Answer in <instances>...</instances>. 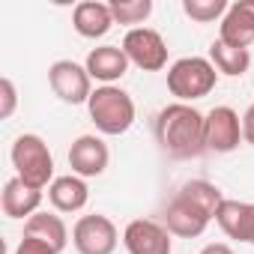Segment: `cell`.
<instances>
[{"mask_svg":"<svg viewBox=\"0 0 254 254\" xmlns=\"http://www.w3.org/2000/svg\"><path fill=\"white\" fill-rule=\"evenodd\" d=\"M87 72L93 81H102V87H111L114 81H120L126 72H129V57H126V51L120 45H99L87 54L84 60Z\"/></svg>","mask_w":254,"mask_h":254,"instance_id":"4fadbf2b","label":"cell"},{"mask_svg":"<svg viewBox=\"0 0 254 254\" xmlns=\"http://www.w3.org/2000/svg\"><path fill=\"white\" fill-rule=\"evenodd\" d=\"M87 111H90L93 126L108 138L126 135L132 129V123H135V99L117 84L96 87L90 102H87Z\"/></svg>","mask_w":254,"mask_h":254,"instance_id":"3957f363","label":"cell"},{"mask_svg":"<svg viewBox=\"0 0 254 254\" xmlns=\"http://www.w3.org/2000/svg\"><path fill=\"white\" fill-rule=\"evenodd\" d=\"M200 254H233V248L227 242H209V245H203Z\"/></svg>","mask_w":254,"mask_h":254,"instance_id":"d4e9b609","label":"cell"},{"mask_svg":"<svg viewBox=\"0 0 254 254\" xmlns=\"http://www.w3.org/2000/svg\"><path fill=\"white\" fill-rule=\"evenodd\" d=\"M111 12L117 24H129V30H135L153 15V0H111Z\"/></svg>","mask_w":254,"mask_h":254,"instance_id":"ffe728a7","label":"cell"},{"mask_svg":"<svg viewBox=\"0 0 254 254\" xmlns=\"http://www.w3.org/2000/svg\"><path fill=\"white\" fill-rule=\"evenodd\" d=\"M24 236L42 239L45 245H51L57 254L69 245V227L57 212H36L24 221Z\"/></svg>","mask_w":254,"mask_h":254,"instance_id":"ac0fdd59","label":"cell"},{"mask_svg":"<svg viewBox=\"0 0 254 254\" xmlns=\"http://www.w3.org/2000/svg\"><path fill=\"white\" fill-rule=\"evenodd\" d=\"M242 144V117L218 105L206 114V153H233Z\"/></svg>","mask_w":254,"mask_h":254,"instance_id":"30bf717a","label":"cell"},{"mask_svg":"<svg viewBox=\"0 0 254 254\" xmlns=\"http://www.w3.org/2000/svg\"><path fill=\"white\" fill-rule=\"evenodd\" d=\"M218 39L233 48H248L254 42V0H236L221 18Z\"/></svg>","mask_w":254,"mask_h":254,"instance_id":"7c38bea8","label":"cell"},{"mask_svg":"<svg viewBox=\"0 0 254 254\" xmlns=\"http://www.w3.org/2000/svg\"><path fill=\"white\" fill-rule=\"evenodd\" d=\"M218 84V69L209 57H183L168 69V90L177 96V102H197L209 96Z\"/></svg>","mask_w":254,"mask_h":254,"instance_id":"5b68a950","label":"cell"},{"mask_svg":"<svg viewBox=\"0 0 254 254\" xmlns=\"http://www.w3.org/2000/svg\"><path fill=\"white\" fill-rule=\"evenodd\" d=\"M15 105H18V93L12 78H0V120H9L15 114Z\"/></svg>","mask_w":254,"mask_h":254,"instance_id":"7402d4cb","label":"cell"},{"mask_svg":"<svg viewBox=\"0 0 254 254\" xmlns=\"http://www.w3.org/2000/svg\"><path fill=\"white\" fill-rule=\"evenodd\" d=\"M126 57H129L132 66L144 69V72H162L168 66V42L162 39L159 30L153 27H135L123 36V45Z\"/></svg>","mask_w":254,"mask_h":254,"instance_id":"8992f818","label":"cell"},{"mask_svg":"<svg viewBox=\"0 0 254 254\" xmlns=\"http://www.w3.org/2000/svg\"><path fill=\"white\" fill-rule=\"evenodd\" d=\"M224 194L215 183L209 180H189L177 194L174 200L165 206V227L171 236H180V239H197L209 221L215 218L218 206H221Z\"/></svg>","mask_w":254,"mask_h":254,"instance_id":"6da1fadb","label":"cell"},{"mask_svg":"<svg viewBox=\"0 0 254 254\" xmlns=\"http://www.w3.org/2000/svg\"><path fill=\"white\" fill-rule=\"evenodd\" d=\"M9 159H12V168H15V177L24 180L27 186L33 189H48L57 177H54V156L48 150V144L33 135V132H24L15 138L12 150H9Z\"/></svg>","mask_w":254,"mask_h":254,"instance_id":"277c9868","label":"cell"},{"mask_svg":"<svg viewBox=\"0 0 254 254\" xmlns=\"http://www.w3.org/2000/svg\"><path fill=\"white\" fill-rule=\"evenodd\" d=\"M156 141L171 159H197L206 153V114L174 102L156 117Z\"/></svg>","mask_w":254,"mask_h":254,"instance_id":"7a4b0ae2","label":"cell"},{"mask_svg":"<svg viewBox=\"0 0 254 254\" xmlns=\"http://www.w3.org/2000/svg\"><path fill=\"white\" fill-rule=\"evenodd\" d=\"M48 200L57 212H81L90 200V189H87V180L84 177H75V174H66V177H57L51 186H48Z\"/></svg>","mask_w":254,"mask_h":254,"instance_id":"2e32d148","label":"cell"},{"mask_svg":"<svg viewBox=\"0 0 254 254\" xmlns=\"http://www.w3.org/2000/svg\"><path fill=\"white\" fill-rule=\"evenodd\" d=\"M123 245L129 254H171L174 242L165 224L153 218H135L123 230Z\"/></svg>","mask_w":254,"mask_h":254,"instance_id":"9c48e42d","label":"cell"},{"mask_svg":"<svg viewBox=\"0 0 254 254\" xmlns=\"http://www.w3.org/2000/svg\"><path fill=\"white\" fill-rule=\"evenodd\" d=\"M120 233L108 215H81L72 227V245L78 254H114Z\"/></svg>","mask_w":254,"mask_h":254,"instance_id":"ba28073f","label":"cell"},{"mask_svg":"<svg viewBox=\"0 0 254 254\" xmlns=\"http://www.w3.org/2000/svg\"><path fill=\"white\" fill-rule=\"evenodd\" d=\"M215 224L221 227L224 236L248 245L251 242V203L224 197L221 206H218V212H215Z\"/></svg>","mask_w":254,"mask_h":254,"instance_id":"e0dca14e","label":"cell"},{"mask_svg":"<svg viewBox=\"0 0 254 254\" xmlns=\"http://www.w3.org/2000/svg\"><path fill=\"white\" fill-rule=\"evenodd\" d=\"M48 87L66 105H87L90 96H93V78H90L87 66H81L75 60H57V63H51V69H48Z\"/></svg>","mask_w":254,"mask_h":254,"instance_id":"52a82bcc","label":"cell"},{"mask_svg":"<svg viewBox=\"0 0 254 254\" xmlns=\"http://www.w3.org/2000/svg\"><path fill=\"white\" fill-rule=\"evenodd\" d=\"M0 206H3V215L6 218H30L39 212L42 206V191L27 186L24 180L12 177L6 180L3 186V194H0Z\"/></svg>","mask_w":254,"mask_h":254,"instance_id":"9a60e30c","label":"cell"},{"mask_svg":"<svg viewBox=\"0 0 254 254\" xmlns=\"http://www.w3.org/2000/svg\"><path fill=\"white\" fill-rule=\"evenodd\" d=\"M12 254H57L51 245H45L42 239H33V236H24L21 242H18V248L12 251Z\"/></svg>","mask_w":254,"mask_h":254,"instance_id":"603a6c76","label":"cell"},{"mask_svg":"<svg viewBox=\"0 0 254 254\" xmlns=\"http://www.w3.org/2000/svg\"><path fill=\"white\" fill-rule=\"evenodd\" d=\"M227 9H230V3H224V0H183V12L197 24H212V21L224 18Z\"/></svg>","mask_w":254,"mask_h":254,"instance_id":"44dd1931","label":"cell"},{"mask_svg":"<svg viewBox=\"0 0 254 254\" xmlns=\"http://www.w3.org/2000/svg\"><path fill=\"white\" fill-rule=\"evenodd\" d=\"M209 60H212V66H215L221 75H227V78H239V75H245L248 66H251L248 48H233V45H227V42H221V39H215V42L209 45Z\"/></svg>","mask_w":254,"mask_h":254,"instance_id":"d6986e66","label":"cell"},{"mask_svg":"<svg viewBox=\"0 0 254 254\" xmlns=\"http://www.w3.org/2000/svg\"><path fill=\"white\" fill-rule=\"evenodd\" d=\"M242 141L248 144V147H254V102L245 108V114H242Z\"/></svg>","mask_w":254,"mask_h":254,"instance_id":"cb8c5ba5","label":"cell"},{"mask_svg":"<svg viewBox=\"0 0 254 254\" xmlns=\"http://www.w3.org/2000/svg\"><path fill=\"white\" fill-rule=\"evenodd\" d=\"M108 162H111V153L99 135H81L69 147V168L75 177H84V180L102 177L108 171Z\"/></svg>","mask_w":254,"mask_h":254,"instance_id":"8fae6325","label":"cell"},{"mask_svg":"<svg viewBox=\"0 0 254 254\" xmlns=\"http://www.w3.org/2000/svg\"><path fill=\"white\" fill-rule=\"evenodd\" d=\"M114 24L117 21H114V12H111V3H102V0H84L72 12V27L84 39H102V36L111 33Z\"/></svg>","mask_w":254,"mask_h":254,"instance_id":"5bb4252c","label":"cell"},{"mask_svg":"<svg viewBox=\"0 0 254 254\" xmlns=\"http://www.w3.org/2000/svg\"><path fill=\"white\" fill-rule=\"evenodd\" d=\"M248 245H254V203H251V242Z\"/></svg>","mask_w":254,"mask_h":254,"instance_id":"484cf974","label":"cell"}]
</instances>
